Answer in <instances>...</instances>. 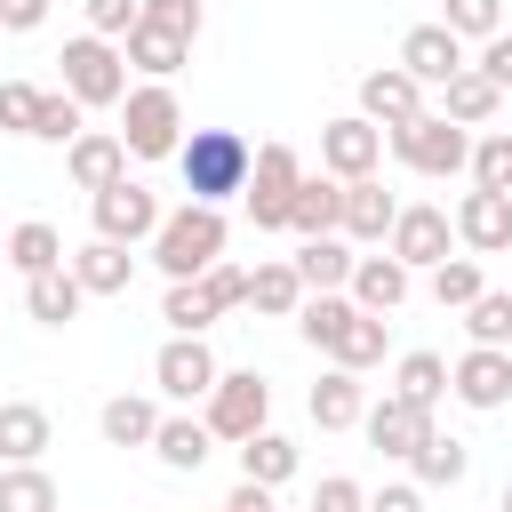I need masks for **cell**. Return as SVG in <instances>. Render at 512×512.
I'll return each mask as SVG.
<instances>
[{
    "label": "cell",
    "mask_w": 512,
    "mask_h": 512,
    "mask_svg": "<svg viewBox=\"0 0 512 512\" xmlns=\"http://www.w3.org/2000/svg\"><path fill=\"white\" fill-rule=\"evenodd\" d=\"M496 504H504V512H512V480H504V496H496Z\"/></svg>",
    "instance_id": "52"
},
{
    "label": "cell",
    "mask_w": 512,
    "mask_h": 512,
    "mask_svg": "<svg viewBox=\"0 0 512 512\" xmlns=\"http://www.w3.org/2000/svg\"><path fill=\"white\" fill-rule=\"evenodd\" d=\"M360 304L352 296H304V312H296V336L312 344V352H328L336 336H344V320H352Z\"/></svg>",
    "instance_id": "40"
},
{
    "label": "cell",
    "mask_w": 512,
    "mask_h": 512,
    "mask_svg": "<svg viewBox=\"0 0 512 512\" xmlns=\"http://www.w3.org/2000/svg\"><path fill=\"white\" fill-rule=\"evenodd\" d=\"M456 240L472 256H504L512 248V192H464L456 200Z\"/></svg>",
    "instance_id": "17"
},
{
    "label": "cell",
    "mask_w": 512,
    "mask_h": 512,
    "mask_svg": "<svg viewBox=\"0 0 512 512\" xmlns=\"http://www.w3.org/2000/svg\"><path fill=\"white\" fill-rule=\"evenodd\" d=\"M352 304L376 312V320L400 312V304H408V264H400L392 248H384V256H360V264H352Z\"/></svg>",
    "instance_id": "22"
},
{
    "label": "cell",
    "mask_w": 512,
    "mask_h": 512,
    "mask_svg": "<svg viewBox=\"0 0 512 512\" xmlns=\"http://www.w3.org/2000/svg\"><path fill=\"white\" fill-rule=\"evenodd\" d=\"M248 304H256L264 320H296V312H304V280H296V264H256V272H248Z\"/></svg>",
    "instance_id": "30"
},
{
    "label": "cell",
    "mask_w": 512,
    "mask_h": 512,
    "mask_svg": "<svg viewBox=\"0 0 512 512\" xmlns=\"http://www.w3.org/2000/svg\"><path fill=\"white\" fill-rule=\"evenodd\" d=\"M64 96L80 104V112H96V104H128V56H120V40H96V32H80V40H64Z\"/></svg>",
    "instance_id": "4"
},
{
    "label": "cell",
    "mask_w": 512,
    "mask_h": 512,
    "mask_svg": "<svg viewBox=\"0 0 512 512\" xmlns=\"http://www.w3.org/2000/svg\"><path fill=\"white\" fill-rule=\"evenodd\" d=\"M472 192H512V128H488L472 144Z\"/></svg>",
    "instance_id": "41"
},
{
    "label": "cell",
    "mask_w": 512,
    "mask_h": 512,
    "mask_svg": "<svg viewBox=\"0 0 512 512\" xmlns=\"http://www.w3.org/2000/svg\"><path fill=\"white\" fill-rule=\"evenodd\" d=\"M40 104H48V88H32V80H0V128L32 136V128H40Z\"/></svg>",
    "instance_id": "43"
},
{
    "label": "cell",
    "mask_w": 512,
    "mask_h": 512,
    "mask_svg": "<svg viewBox=\"0 0 512 512\" xmlns=\"http://www.w3.org/2000/svg\"><path fill=\"white\" fill-rule=\"evenodd\" d=\"M40 144H80L88 128H80V104L64 96V88H48V104H40V128H32Z\"/></svg>",
    "instance_id": "44"
},
{
    "label": "cell",
    "mask_w": 512,
    "mask_h": 512,
    "mask_svg": "<svg viewBox=\"0 0 512 512\" xmlns=\"http://www.w3.org/2000/svg\"><path fill=\"white\" fill-rule=\"evenodd\" d=\"M408 464H416V488H456V480L472 472V448H464L456 432H432V440H424Z\"/></svg>",
    "instance_id": "33"
},
{
    "label": "cell",
    "mask_w": 512,
    "mask_h": 512,
    "mask_svg": "<svg viewBox=\"0 0 512 512\" xmlns=\"http://www.w3.org/2000/svg\"><path fill=\"white\" fill-rule=\"evenodd\" d=\"M0 256H8V240H0Z\"/></svg>",
    "instance_id": "53"
},
{
    "label": "cell",
    "mask_w": 512,
    "mask_h": 512,
    "mask_svg": "<svg viewBox=\"0 0 512 512\" xmlns=\"http://www.w3.org/2000/svg\"><path fill=\"white\" fill-rule=\"evenodd\" d=\"M288 264H296L304 296H344V288H352V264H360V256H352V240H344V232H328V240H304V248H296Z\"/></svg>",
    "instance_id": "18"
},
{
    "label": "cell",
    "mask_w": 512,
    "mask_h": 512,
    "mask_svg": "<svg viewBox=\"0 0 512 512\" xmlns=\"http://www.w3.org/2000/svg\"><path fill=\"white\" fill-rule=\"evenodd\" d=\"M392 392L416 400V408H440V400H448V360H440V352H408L400 376H392Z\"/></svg>",
    "instance_id": "37"
},
{
    "label": "cell",
    "mask_w": 512,
    "mask_h": 512,
    "mask_svg": "<svg viewBox=\"0 0 512 512\" xmlns=\"http://www.w3.org/2000/svg\"><path fill=\"white\" fill-rule=\"evenodd\" d=\"M472 72H488L496 88H512V32H496V40H480V64Z\"/></svg>",
    "instance_id": "48"
},
{
    "label": "cell",
    "mask_w": 512,
    "mask_h": 512,
    "mask_svg": "<svg viewBox=\"0 0 512 512\" xmlns=\"http://www.w3.org/2000/svg\"><path fill=\"white\" fill-rule=\"evenodd\" d=\"M80 304H88V288L72 280V264H56V272L24 280V312H32L40 328H64V320H80Z\"/></svg>",
    "instance_id": "26"
},
{
    "label": "cell",
    "mask_w": 512,
    "mask_h": 512,
    "mask_svg": "<svg viewBox=\"0 0 512 512\" xmlns=\"http://www.w3.org/2000/svg\"><path fill=\"white\" fill-rule=\"evenodd\" d=\"M144 24H160L176 40H200V0H144Z\"/></svg>",
    "instance_id": "46"
},
{
    "label": "cell",
    "mask_w": 512,
    "mask_h": 512,
    "mask_svg": "<svg viewBox=\"0 0 512 512\" xmlns=\"http://www.w3.org/2000/svg\"><path fill=\"white\" fill-rule=\"evenodd\" d=\"M408 272H440L448 264V248H456V216L448 208H432V200H416V208H400V224H392V240H384Z\"/></svg>",
    "instance_id": "9"
},
{
    "label": "cell",
    "mask_w": 512,
    "mask_h": 512,
    "mask_svg": "<svg viewBox=\"0 0 512 512\" xmlns=\"http://www.w3.org/2000/svg\"><path fill=\"white\" fill-rule=\"evenodd\" d=\"M80 8H88V32L96 40H128L136 16H144V0H80Z\"/></svg>",
    "instance_id": "45"
},
{
    "label": "cell",
    "mask_w": 512,
    "mask_h": 512,
    "mask_svg": "<svg viewBox=\"0 0 512 512\" xmlns=\"http://www.w3.org/2000/svg\"><path fill=\"white\" fill-rule=\"evenodd\" d=\"M240 480H256V488H280V480H296V440H280V432H256V440H240Z\"/></svg>",
    "instance_id": "32"
},
{
    "label": "cell",
    "mask_w": 512,
    "mask_h": 512,
    "mask_svg": "<svg viewBox=\"0 0 512 512\" xmlns=\"http://www.w3.org/2000/svg\"><path fill=\"white\" fill-rule=\"evenodd\" d=\"M440 24H448L456 40H496V32H504V0H448Z\"/></svg>",
    "instance_id": "42"
},
{
    "label": "cell",
    "mask_w": 512,
    "mask_h": 512,
    "mask_svg": "<svg viewBox=\"0 0 512 512\" xmlns=\"http://www.w3.org/2000/svg\"><path fill=\"white\" fill-rule=\"evenodd\" d=\"M120 144H128V160H176V152H184V104H176L168 80L128 88V104H120Z\"/></svg>",
    "instance_id": "3"
},
{
    "label": "cell",
    "mask_w": 512,
    "mask_h": 512,
    "mask_svg": "<svg viewBox=\"0 0 512 512\" xmlns=\"http://www.w3.org/2000/svg\"><path fill=\"white\" fill-rule=\"evenodd\" d=\"M400 72H408L416 88H448V80L464 72V40L432 16V24H416V32L400 40Z\"/></svg>",
    "instance_id": "13"
},
{
    "label": "cell",
    "mask_w": 512,
    "mask_h": 512,
    "mask_svg": "<svg viewBox=\"0 0 512 512\" xmlns=\"http://www.w3.org/2000/svg\"><path fill=\"white\" fill-rule=\"evenodd\" d=\"M0 512H56V480L40 464H0Z\"/></svg>",
    "instance_id": "39"
},
{
    "label": "cell",
    "mask_w": 512,
    "mask_h": 512,
    "mask_svg": "<svg viewBox=\"0 0 512 512\" xmlns=\"http://www.w3.org/2000/svg\"><path fill=\"white\" fill-rule=\"evenodd\" d=\"M392 152H400V168H416V176H464V168H472V136H464L448 112H424V120L392 128Z\"/></svg>",
    "instance_id": "5"
},
{
    "label": "cell",
    "mask_w": 512,
    "mask_h": 512,
    "mask_svg": "<svg viewBox=\"0 0 512 512\" xmlns=\"http://www.w3.org/2000/svg\"><path fill=\"white\" fill-rule=\"evenodd\" d=\"M48 16V0H0V32H32Z\"/></svg>",
    "instance_id": "50"
},
{
    "label": "cell",
    "mask_w": 512,
    "mask_h": 512,
    "mask_svg": "<svg viewBox=\"0 0 512 512\" xmlns=\"http://www.w3.org/2000/svg\"><path fill=\"white\" fill-rule=\"evenodd\" d=\"M480 296H488L480 256H448V264L432 272V304H440V312H464V304H480Z\"/></svg>",
    "instance_id": "36"
},
{
    "label": "cell",
    "mask_w": 512,
    "mask_h": 512,
    "mask_svg": "<svg viewBox=\"0 0 512 512\" xmlns=\"http://www.w3.org/2000/svg\"><path fill=\"white\" fill-rule=\"evenodd\" d=\"M72 280H80L88 296H120V288L136 280V256H128L120 240H88V248H72Z\"/></svg>",
    "instance_id": "25"
},
{
    "label": "cell",
    "mask_w": 512,
    "mask_h": 512,
    "mask_svg": "<svg viewBox=\"0 0 512 512\" xmlns=\"http://www.w3.org/2000/svg\"><path fill=\"white\" fill-rule=\"evenodd\" d=\"M64 168H72V184L96 200V192H112L120 176H128V144H120V128H88L80 144H64Z\"/></svg>",
    "instance_id": "16"
},
{
    "label": "cell",
    "mask_w": 512,
    "mask_h": 512,
    "mask_svg": "<svg viewBox=\"0 0 512 512\" xmlns=\"http://www.w3.org/2000/svg\"><path fill=\"white\" fill-rule=\"evenodd\" d=\"M48 440H56V424L40 400H0V464H40Z\"/></svg>",
    "instance_id": "20"
},
{
    "label": "cell",
    "mask_w": 512,
    "mask_h": 512,
    "mask_svg": "<svg viewBox=\"0 0 512 512\" xmlns=\"http://www.w3.org/2000/svg\"><path fill=\"white\" fill-rule=\"evenodd\" d=\"M360 120H376V128L392 136V128L424 120V88H416L400 64H384V72H368V80H360Z\"/></svg>",
    "instance_id": "15"
},
{
    "label": "cell",
    "mask_w": 512,
    "mask_h": 512,
    "mask_svg": "<svg viewBox=\"0 0 512 512\" xmlns=\"http://www.w3.org/2000/svg\"><path fill=\"white\" fill-rule=\"evenodd\" d=\"M88 216H96V240H120V248H136V240H152V232L168 224L160 200H152V184H136V176H120L112 192H96Z\"/></svg>",
    "instance_id": "8"
},
{
    "label": "cell",
    "mask_w": 512,
    "mask_h": 512,
    "mask_svg": "<svg viewBox=\"0 0 512 512\" xmlns=\"http://www.w3.org/2000/svg\"><path fill=\"white\" fill-rule=\"evenodd\" d=\"M304 408H312V424H320V432H352V424L368 416V392H360V376H352V368H328V376L312 384V400H304Z\"/></svg>",
    "instance_id": "23"
},
{
    "label": "cell",
    "mask_w": 512,
    "mask_h": 512,
    "mask_svg": "<svg viewBox=\"0 0 512 512\" xmlns=\"http://www.w3.org/2000/svg\"><path fill=\"white\" fill-rule=\"evenodd\" d=\"M464 336L488 352H512V288H488L480 304H464Z\"/></svg>",
    "instance_id": "38"
},
{
    "label": "cell",
    "mask_w": 512,
    "mask_h": 512,
    "mask_svg": "<svg viewBox=\"0 0 512 512\" xmlns=\"http://www.w3.org/2000/svg\"><path fill=\"white\" fill-rule=\"evenodd\" d=\"M496 104H504V88H496L488 72H472V64L440 88V112H448L456 128H488V120H496Z\"/></svg>",
    "instance_id": "27"
},
{
    "label": "cell",
    "mask_w": 512,
    "mask_h": 512,
    "mask_svg": "<svg viewBox=\"0 0 512 512\" xmlns=\"http://www.w3.org/2000/svg\"><path fill=\"white\" fill-rule=\"evenodd\" d=\"M224 304H216V288H208V272L200 280H168V304H160V320H168V336H200L208 320H216Z\"/></svg>",
    "instance_id": "31"
},
{
    "label": "cell",
    "mask_w": 512,
    "mask_h": 512,
    "mask_svg": "<svg viewBox=\"0 0 512 512\" xmlns=\"http://www.w3.org/2000/svg\"><path fill=\"white\" fill-rule=\"evenodd\" d=\"M8 264H16L24 280L56 272V264H64V240H56V224H40V216H32V224H16V232H8Z\"/></svg>",
    "instance_id": "34"
},
{
    "label": "cell",
    "mask_w": 512,
    "mask_h": 512,
    "mask_svg": "<svg viewBox=\"0 0 512 512\" xmlns=\"http://www.w3.org/2000/svg\"><path fill=\"white\" fill-rule=\"evenodd\" d=\"M312 512H368V488H360L352 472H328V480L312 488Z\"/></svg>",
    "instance_id": "47"
},
{
    "label": "cell",
    "mask_w": 512,
    "mask_h": 512,
    "mask_svg": "<svg viewBox=\"0 0 512 512\" xmlns=\"http://www.w3.org/2000/svg\"><path fill=\"white\" fill-rule=\"evenodd\" d=\"M376 160H384V128H376V120L344 112V120H328V128H320V168H328L336 184L376 176Z\"/></svg>",
    "instance_id": "10"
},
{
    "label": "cell",
    "mask_w": 512,
    "mask_h": 512,
    "mask_svg": "<svg viewBox=\"0 0 512 512\" xmlns=\"http://www.w3.org/2000/svg\"><path fill=\"white\" fill-rule=\"evenodd\" d=\"M384 328H392V320L352 312V320H344V336L328 344V360H336V368H352V376H360V368H376V360H384Z\"/></svg>",
    "instance_id": "35"
},
{
    "label": "cell",
    "mask_w": 512,
    "mask_h": 512,
    "mask_svg": "<svg viewBox=\"0 0 512 512\" xmlns=\"http://www.w3.org/2000/svg\"><path fill=\"white\" fill-rule=\"evenodd\" d=\"M216 376H224V368H216V352H208L200 336H168V344L152 352V384H160L168 400H184V408H192V400H208V392H216Z\"/></svg>",
    "instance_id": "11"
},
{
    "label": "cell",
    "mask_w": 512,
    "mask_h": 512,
    "mask_svg": "<svg viewBox=\"0 0 512 512\" xmlns=\"http://www.w3.org/2000/svg\"><path fill=\"white\" fill-rule=\"evenodd\" d=\"M224 512H280V504H272V488H256V480H240V488L224 496Z\"/></svg>",
    "instance_id": "51"
},
{
    "label": "cell",
    "mask_w": 512,
    "mask_h": 512,
    "mask_svg": "<svg viewBox=\"0 0 512 512\" xmlns=\"http://www.w3.org/2000/svg\"><path fill=\"white\" fill-rule=\"evenodd\" d=\"M368 512H424V488H416V480H392V488L368 496Z\"/></svg>",
    "instance_id": "49"
},
{
    "label": "cell",
    "mask_w": 512,
    "mask_h": 512,
    "mask_svg": "<svg viewBox=\"0 0 512 512\" xmlns=\"http://www.w3.org/2000/svg\"><path fill=\"white\" fill-rule=\"evenodd\" d=\"M448 392H456L464 408H480V416H488V408H504V400H512V352L472 344V352L448 368Z\"/></svg>",
    "instance_id": "14"
},
{
    "label": "cell",
    "mask_w": 512,
    "mask_h": 512,
    "mask_svg": "<svg viewBox=\"0 0 512 512\" xmlns=\"http://www.w3.org/2000/svg\"><path fill=\"white\" fill-rule=\"evenodd\" d=\"M96 432H104L112 448H152V440H160V408H152L144 392H120V400H104Z\"/></svg>",
    "instance_id": "28"
},
{
    "label": "cell",
    "mask_w": 512,
    "mask_h": 512,
    "mask_svg": "<svg viewBox=\"0 0 512 512\" xmlns=\"http://www.w3.org/2000/svg\"><path fill=\"white\" fill-rule=\"evenodd\" d=\"M392 224H400V200L376 184V176H360V184H344V240H360V248H376V240H392Z\"/></svg>",
    "instance_id": "19"
},
{
    "label": "cell",
    "mask_w": 512,
    "mask_h": 512,
    "mask_svg": "<svg viewBox=\"0 0 512 512\" xmlns=\"http://www.w3.org/2000/svg\"><path fill=\"white\" fill-rule=\"evenodd\" d=\"M120 56H128V72H144V80H168V72H184L192 40H176V32H160V24H144V16H136V32L120 40Z\"/></svg>",
    "instance_id": "24"
},
{
    "label": "cell",
    "mask_w": 512,
    "mask_h": 512,
    "mask_svg": "<svg viewBox=\"0 0 512 512\" xmlns=\"http://www.w3.org/2000/svg\"><path fill=\"white\" fill-rule=\"evenodd\" d=\"M296 184H304V160L288 144H256V168H248V216L256 232H288V208H296Z\"/></svg>",
    "instance_id": "7"
},
{
    "label": "cell",
    "mask_w": 512,
    "mask_h": 512,
    "mask_svg": "<svg viewBox=\"0 0 512 512\" xmlns=\"http://www.w3.org/2000/svg\"><path fill=\"white\" fill-rule=\"evenodd\" d=\"M288 232H296V240L344 232V184H336V176H304V184H296V208H288Z\"/></svg>",
    "instance_id": "21"
},
{
    "label": "cell",
    "mask_w": 512,
    "mask_h": 512,
    "mask_svg": "<svg viewBox=\"0 0 512 512\" xmlns=\"http://www.w3.org/2000/svg\"><path fill=\"white\" fill-rule=\"evenodd\" d=\"M208 448H216V432H208L200 416H160V440H152V456H160L168 472H200V464H208Z\"/></svg>",
    "instance_id": "29"
},
{
    "label": "cell",
    "mask_w": 512,
    "mask_h": 512,
    "mask_svg": "<svg viewBox=\"0 0 512 512\" xmlns=\"http://www.w3.org/2000/svg\"><path fill=\"white\" fill-rule=\"evenodd\" d=\"M264 416H272V384H264L256 368H224V376H216V392H208V416H200V424H208L216 440H232V448H240V440H256V432H264Z\"/></svg>",
    "instance_id": "6"
},
{
    "label": "cell",
    "mask_w": 512,
    "mask_h": 512,
    "mask_svg": "<svg viewBox=\"0 0 512 512\" xmlns=\"http://www.w3.org/2000/svg\"><path fill=\"white\" fill-rule=\"evenodd\" d=\"M176 168H184V192H192L200 208H224L232 192H248L256 144H248L240 128H192L184 152H176Z\"/></svg>",
    "instance_id": "1"
},
{
    "label": "cell",
    "mask_w": 512,
    "mask_h": 512,
    "mask_svg": "<svg viewBox=\"0 0 512 512\" xmlns=\"http://www.w3.org/2000/svg\"><path fill=\"white\" fill-rule=\"evenodd\" d=\"M224 208H200V200H184V208H168V224L152 232V264L168 272V280H200L208 264H224Z\"/></svg>",
    "instance_id": "2"
},
{
    "label": "cell",
    "mask_w": 512,
    "mask_h": 512,
    "mask_svg": "<svg viewBox=\"0 0 512 512\" xmlns=\"http://www.w3.org/2000/svg\"><path fill=\"white\" fill-rule=\"evenodd\" d=\"M360 432H368V448H376V456H400V464H408V456L432 440V408H416V400L384 392V400H368Z\"/></svg>",
    "instance_id": "12"
}]
</instances>
